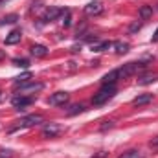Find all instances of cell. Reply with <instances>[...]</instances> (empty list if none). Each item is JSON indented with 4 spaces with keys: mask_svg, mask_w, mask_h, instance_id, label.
Returning a JSON list of instances; mask_svg holds the SVG:
<instances>
[{
    "mask_svg": "<svg viewBox=\"0 0 158 158\" xmlns=\"http://www.w3.org/2000/svg\"><path fill=\"white\" fill-rule=\"evenodd\" d=\"M17 20H19V15L11 13V15H6V17L0 19V26H4V24H15Z\"/></svg>",
    "mask_w": 158,
    "mask_h": 158,
    "instance_id": "d6986e66",
    "label": "cell"
},
{
    "mask_svg": "<svg viewBox=\"0 0 158 158\" xmlns=\"http://www.w3.org/2000/svg\"><path fill=\"white\" fill-rule=\"evenodd\" d=\"M42 83H33V81H30L28 85H24V86H20V92L19 94H22V96H31V94H35V92H39L42 90Z\"/></svg>",
    "mask_w": 158,
    "mask_h": 158,
    "instance_id": "52a82bcc",
    "label": "cell"
},
{
    "mask_svg": "<svg viewBox=\"0 0 158 158\" xmlns=\"http://www.w3.org/2000/svg\"><path fill=\"white\" fill-rule=\"evenodd\" d=\"M13 64L19 66V68H28L30 66V61L28 59H13Z\"/></svg>",
    "mask_w": 158,
    "mask_h": 158,
    "instance_id": "7402d4cb",
    "label": "cell"
},
{
    "mask_svg": "<svg viewBox=\"0 0 158 158\" xmlns=\"http://www.w3.org/2000/svg\"><path fill=\"white\" fill-rule=\"evenodd\" d=\"M63 132H64V127L59 125V123H46L42 127V136L44 138H57Z\"/></svg>",
    "mask_w": 158,
    "mask_h": 158,
    "instance_id": "277c9868",
    "label": "cell"
},
{
    "mask_svg": "<svg viewBox=\"0 0 158 158\" xmlns=\"http://www.w3.org/2000/svg\"><path fill=\"white\" fill-rule=\"evenodd\" d=\"M114 44L110 42V40H101V42H94L92 44V52H98V53H101V52H105V50H110Z\"/></svg>",
    "mask_w": 158,
    "mask_h": 158,
    "instance_id": "7c38bea8",
    "label": "cell"
},
{
    "mask_svg": "<svg viewBox=\"0 0 158 158\" xmlns=\"http://www.w3.org/2000/svg\"><path fill=\"white\" fill-rule=\"evenodd\" d=\"M155 81H158V74H145V76L138 77V85L145 86V85H151V83H155Z\"/></svg>",
    "mask_w": 158,
    "mask_h": 158,
    "instance_id": "9a60e30c",
    "label": "cell"
},
{
    "mask_svg": "<svg viewBox=\"0 0 158 158\" xmlns=\"http://www.w3.org/2000/svg\"><path fill=\"white\" fill-rule=\"evenodd\" d=\"M138 15H140L142 20H149L151 15H153V7H151V6H142L140 11H138Z\"/></svg>",
    "mask_w": 158,
    "mask_h": 158,
    "instance_id": "ac0fdd59",
    "label": "cell"
},
{
    "mask_svg": "<svg viewBox=\"0 0 158 158\" xmlns=\"http://www.w3.org/2000/svg\"><path fill=\"white\" fill-rule=\"evenodd\" d=\"M143 68H145V63H142V61H131V63L123 64L121 68H118V76H119V79H125V77H129V76L138 74Z\"/></svg>",
    "mask_w": 158,
    "mask_h": 158,
    "instance_id": "3957f363",
    "label": "cell"
},
{
    "mask_svg": "<svg viewBox=\"0 0 158 158\" xmlns=\"http://www.w3.org/2000/svg\"><path fill=\"white\" fill-rule=\"evenodd\" d=\"M129 42H125V40H118V42H114V52L118 53V55H123V53H127L129 52Z\"/></svg>",
    "mask_w": 158,
    "mask_h": 158,
    "instance_id": "2e32d148",
    "label": "cell"
},
{
    "mask_svg": "<svg viewBox=\"0 0 158 158\" xmlns=\"http://www.w3.org/2000/svg\"><path fill=\"white\" fill-rule=\"evenodd\" d=\"M140 28H142V24H140V22H136V24H132V26L129 28V31L132 33V31H136V30H140Z\"/></svg>",
    "mask_w": 158,
    "mask_h": 158,
    "instance_id": "484cf974",
    "label": "cell"
},
{
    "mask_svg": "<svg viewBox=\"0 0 158 158\" xmlns=\"http://www.w3.org/2000/svg\"><path fill=\"white\" fill-rule=\"evenodd\" d=\"M105 156H107V153H105V151H99L96 156H92V158H105Z\"/></svg>",
    "mask_w": 158,
    "mask_h": 158,
    "instance_id": "83f0119b",
    "label": "cell"
},
{
    "mask_svg": "<svg viewBox=\"0 0 158 158\" xmlns=\"http://www.w3.org/2000/svg\"><path fill=\"white\" fill-rule=\"evenodd\" d=\"M83 110H85V107H83L81 103H76V105H72V107L66 110V114H68V116H74V114H79V112H83Z\"/></svg>",
    "mask_w": 158,
    "mask_h": 158,
    "instance_id": "ffe728a7",
    "label": "cell"
},
{
    "mask_svg": "<svg viewBox=\"0 0 158 158\" xmlns=\"http://www.w3.org/2000/svg\"><path fill=\"white\" fill-rule=\"evenodd\" d=\"M151 40H153V42H158V28H156V31H155V35L151 37Z\"/></svg>",
    "mask_w": 158,
    "mask_h": 158,
    "instance_id": "f1b7e54d",
    "label": "cell"
},
{
    "mask_svg": "<svg viewBox=\"0 0 158 158\" xmlns=\"http://www.w3.org/2000/svg\"><path fill=\"white\" fill-rule=\"evenodd\" d=\"M20 37H22V31H20V30H13V31L6 37V44H7V46H13V44L20 42Z\"/></svg>",
    "mask_w": 158,
    "mask_h": 158,
    "instance_id": "4fadbf2b",
    "label": "cell"
},
{
    "mask_svg": "<svg viewBox=\"0 0 158 158\" xmlns=\"http://www.w3.org/2000/svg\"><path fill=\"white\" fill-rule=\"evenodd\" d=\"M118 79H119V76H118V68H116V70H110L109 74H105L103 79H101V83L103 85H116Z\"/></svg>",
    "mask_w": 158,
    "mask_h": 158,
    "instance_id": "8fae6325",
    "label": "cell"
},
{
    "mask_svg": "<svg viewBox=\"0 0 158 158\" xmlns=\"http://www.w3.org/2000/svg\"><path fill=\"white\" fill-rule=\"evenodd\" d=\"M116 85H103L96 94H94V98H92V103L94 105H103V103H107L109 99H112L114 96H116Z\"/></svg>",
    "mask_w": 158,
    "mask_h": 158,
    "instance_id": "6da1fadb",
    "label": "cell"
},
{
    "mask_svg": "<svg viewBox=\"0 0 158 158\" xmlns=\"http://www.w3.org/2000/svg\"><path fill=\"white\" fill-rule=\"evenodd\" d=\"M33 101H35V98H33V96H22V94H19V96H15V98L11 99V105H13L17 110H20V109L30 107Z\"/></svg>",
    "mask_w": 158,
    "mask_h": 158,
    "instance_id": "5b68a950",
    "label": "cell"
},
{
    "mask_svg": "<svg viewBox=\"0 0 158 158\" xmlns=\"http://www.w3.org/2000/svg\"><path fill=\"white\" fill-rule=\"evenodd\" d=\"M112 127H114V121H105L101 125V131H107V129H112Z\"/></svg>",
    "mask_w": 158,
    "mask_h": 158,
    "instance_id": "d4e9b609",
    "label": "cell"
},
{
    "mask_svg": "<svg viewBox=\"0 0 158 158\" xmlns=\"http://www.w3.org/2000/svg\"><path fill=\"white\" fill-rule=\"evenodd\" d=\"M4 57H6V53H4V52H2V50H0V61H2V59H4Z\"/></svg>",
    "mask_w": 158,
    "mask_h": 158,
    "instance_id": "f546056e",
    "label": "cell"
},
{
    "mask_svg": "<svg viewBox=\"0 0 158 158\" xmlns=\"http://www.w3.org/2000/svg\"><path fill=\"white\" fill-rule=\"evenodd\" d=\"M118 158H140V153H138L136 149H129V151H125L123 155H119Z\"/></svg>",
    "mask_w": 158,
    "mask_h": 158,
    "instance_id": "44dd1931",
    "label": "cell"
},
{
    "mask_svg": "<svg viewBox=\"0 0 158 158\" xmlns=\"http://www.w3.org/2000/svg\"><path fill=\"white\" fill-rule=\"evenodd\" d=\"M31 55L33 57H46L48 55V48L42 46V44H35V46H31Z\"/></svg>",
    "mask_w": 158,
    "mask_h": 158,
    "instance_id": "5bb4252c",
    "label": "cell"
},
{
    "mask_svg": "<svg viewBox=\"0 0 158 158\" xmlns=\"http://www.w3.org/2000/svg\"><path fill=\"white\" fill-rule=\"evenodd\" d=\"M85 13H86V15H90V17L99 15V13H103V4H101V2H98V0H94V2H90V4H86V6H85Z\"/></svg>",
    "mask_w": 158,
    "mask_h": 158,
    "instance_id": "ba28073f",
    "label": "cell"
},
{
    "mask_svg": "<svg viewBox=\"0 0 158 158\" xmlns=\"http://www.w3.org/2000/svg\"><path fill=\"white\" fill-rule=\"evenodd\" d=\"M39 123H44V118H42L40 114H30V116L20 118L9 131L13 132V131H17V129H28V127H35V125H39Z\"/></svg>",
    "mask_w": 158,
    "mask_h": 158,
    "instance_id": "7a4b0ae2",
    "label": "cell"
},
{
    "mask_svg": "<svg viewBox=\"0 0 158 158\" xmlns=\"http://www.w3.org/2000/svg\"><path fill=\"white\" fill-rule=\"evenodd\" d=\"M151 147H155V149H158V136H156V138H153V140H151Z\"/></svg>",
    "mask_w": 158,
    "mask_h": 158,
    "instance_id": "4316f807",
    "label": "cell"
},
{
    "mask_svg": "<svg viewBox=\"0 0 158 158\" xmlns=\"http://www.w3.org/2000/svg\"><path fill=\"white\" fill-rule=\"evenodd\" d=\"M68 99H70V94L68 92H55V94H52L50 98H48V103L50 105H57V107H64L66 103H68Z\"/></svg>",
    "mask_w": 158,
    "mask_h": 158,
    "instance_id": "8992f818",
    "label": "cell"
},
{
    "mask_svg": "<svg viewBox=\"0 0 158 158\" xmlns=\"http://www.w3.org/2000/svg\"><path fill=\"white\" fill-rule=\"evenodd\" d=\"M59 15H63V9H59V7H50V9H46V13L40 17V20H42V22H52V20H55Z\"/></svg>",
    "mask_w": 158,
    "mask_h": 158,
    "instance_id": "9c48e42d",
    "label": "cell"
},
{
    "mask_svg": "<svg viewBox=\"0 0 158 158\" xmlns=\"http://www.w3.org/2000/svg\"><path fill=\"white\" fill-rule=\"evenodd\" d=\"M153 101V94H142V96H136L132 99V105L134 107H142V105H147Z\"/></svg>",
    "mask_w": 158,
    "mask_h": 158,
    "instance_id": "30bf717a",
    "label": "cell"
},
{
    "mask_svg": "<svg viewBox=\"0 0 158 158\" xmlns=\"http://www.w3.org/2000/svg\"><path fill=\"white\" fill-rule=\"evenodd\" d=\"M0 2H6V0H0Z\"/></svg>",
    "mask_w": 158,
    "mask_h": 158,
    "instance_id": "4dcf8cb0",
    "label": "cell"
},
{
    "mask_svg": "<svg viewBox=\"0 0 158 158\" xmlns=\"http://www.w3.org/2000/svg\"><path fill=\"white\" fill-rule=\"evenodd\" d=\"M63 15H64V20H63V24H64V28H68V26L72 24V17H70V11L66 9V11H63Z\"/></svg>",
    "mask_w": 158,
    "mask_h": 158,
    "instance_id": "603a6c76",
    "label": "cell"
},
{
    "mask_svg": "<svg viewBox=\"0 0 158 158\" xmlns=\"http://www.w3.org/2000/svg\"><path fill=\"white\" fill-rule=\"evenodd\" d=\"M15 153L11 149H0V158H13Z\"/></svg>",
    "mask_w": 158,
    "mask_h": 158,
    "instance_id": "cb8c5ba5",
    "label": "cell"
},
{
    "mask_svg": "<svg viewBox=\"0 0 158 158\" xmlns=\"http://www.w3.org/2000/svg\"><path fill=\"white\" fill-rule=\"evenodd\" d=\"M30 81H31V74H30V72H26V74H22V76L15 77V86H17V88H20V86L28 85Z\"/></svg>",
    "mask_w": 158,
    "mask_h": 158,
    "instance_id": "e0dca14e",
    "label": "cell"
}]
</instances>
